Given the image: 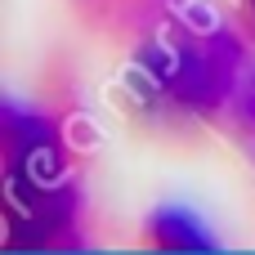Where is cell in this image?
Masks as SVG:
<instances>
[{"label":"cell","mask_w":255,"mask_h":255,"mask_svg":"<svg viewBox=\"0 0 255 255\" xmlns=\"http://www.w3.org/2000/svg\"><path fill=\"white\" fill-rule=\"evenodd\" d=\"M4 157H9V242H54L72 215V175L58 134L45 117L4 108Z\"/></svg>","instance_id":"obj_1"},{"label":"cell","mask_w":255,"mask_h":255,"mask_svg":"<svg viewBox=\"0 0 255 255\" xmlns=\"http://www.w3.org/2000/svg\"><path fill=\"white\" fill-rule=\"evenodd\" d=\"M148 242L157 251H184V255H206L215 251V238L197 224V215L179 211V206H166L148 220Z\"/></svg>","instance_id":"obj_2"},{"label":"cell","mask_w":255,"mask_h":255,"mask_svg":"<svg viewBox=\"0 0 255 255\" xmlns=\"http://www.w3.org/2000/svg\"><path fill=\"white\" fill-rule=\"evenodd\" d=\"M251 9H255V0H251Z\"/></svg>","instance_id":"obj_3"}]
</instances>
